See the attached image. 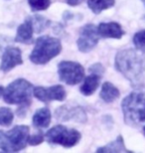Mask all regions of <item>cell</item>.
Instances as JSON below:
<instances>
[{"mask_svg":"<svg viewBox=\"0 0 145 153\" xmlns=\"http://www.w3.org/2000/svg\"><path fill=\"white\" fill-rule=\"evenodd\" d=\"M101 76L97 75V74H91L85 79L84 84L81 85V93L84 96H91L92 94L97 91V88L100 85Z\"/></svg>","mask_w":145,"mask_h":153,"instance_id":"15","label":"cell"},{"mask_svg":"<svg viewBox=\"0 0 145 153\" xmlns=\"http://www.w3.org/2000/svg\"><path fill=\"white\" fill-rule=\"evenodd\" d=\"M89 72H91V74H97V75L103 76V73H104V68L103 67V65L100 64V63L94 64V65L89 68Z\"/></svg>","mask_w":145,"mask_h":153,"instance_id":"24","label":"cell"},{"mask_svg":"<svg viewBox=\"0 0 145 153\" xmlns=\"http://www.w3.org/2000/svg\"><path fill=\"white\" fill-rule=\"evenodd\" d=\"M115 69L126 78L133 87L145 85V53L125 49L119 51L115 57Z\"/></svg>","mask_w":145,"mask_h":153,"instance_id":"1","label":"cell"},{"mask_svg":"<svg viewBox=\"0 0 145 153\" xmlns=\"http://www.w3.org/2000/svg\"><path fill=\"white\" fill-rule=\"evenodd\" d=\"M62 51L61 41L45 35L36 40V44L30 55V61L36 65H45L57 57Z\"/></svg>","mask_w":145,"mask_h":153,"instance_id":"3","label":"cell"},{"mask_svg":"<svg viewBox=\"0 0 145 153\" xmlns=\"http://www.w3.org/2000/svg\"><path fill=\"white\" fill-rule=\"evenodd\" d=\"M143 133H144V135H145V126L143 127Z\"/></svg>","mask_w":145,"mask_h":153,"instance_id":"28","label":"cell"},{"mask_svg":"<svg viewBox=\"0 0 145 153\" xmlns=\"http://www.w3.org/2000/svg\"><path fill=\"white\" fill-rule=\"evenodd\" d=\"M27 125H16L8 131L0 130V149L5 152H18L26 148L30 136Z\"/></svg>","mask_w":145,"mask_h":153,"instance_id":"4","label":"cell"},{"mask_svg":"<svg viewBox=\"0 0 145 153\" xmlns=\"http://www.w3.org/2000/svg\"><path fill=\"white\" fill-rule=\"evenodd\" d=\"M34 26L31 16L27 17L21 25L17 29V34L15 37V42L22 43V44H32L33 43V34H34Z\"/></svg>","mask_w":145,"mask_h":153,"instance_id":"12","label":"cell"},{"mask_svg":"<svg viewBox=\"0 0 145 153\" xmlns=\"http://www.w3.org/2000/svg\"><path fill=\"white\" fill-rule=\"evenodd\" d=\"M59 78L69 85H75L85 78V69L81 64L72 61H62L58 65Z\"/></svg>","mask_w":145,"mask_h":153,"instance_id":"7","label":"cell"},{"mask_svg":"<svg viewBox=\"0 0 145 153\" xmlns=\"http://www.w3.org/2000/svg\"><path fill=\"white\" fill-rule=\"evenodd\" d=\"M31 18H32L34 31L37 33H41L42 31H44L50 23V21L46 19L44 16H41V15H36V16H32Z\"/></svg>","mask_w":145,"mask_h":153,"instance_id":"19","label":"cell"},{"mask_svg":"<svg viewBox=\"0 0 145 153\" xmlns=\"http://www.w3.org/2000/svg\"><path fill=\"white\" fill-rule=\"evenodd\" d=\"M119 94L120 93H119L118 88H117L115 85H112V82H104L103 85V87H101L100 97L104 102L110 103L118 99Z\"/></svg>","mask_w":145,"mask_h":153,"instance_id":"16","label":"cell"},{"mask_svg":"<svg viewBox=\"0 0 145 153\" xmlns=\"http://www.w3.org/2000/svg\"><path fill=\"white\" fill-rule=\"evenodd\" d=\"M133 44L136 50L144 52L145 53V30L135 33L133 36Z\"/></svg>","mask_w":145,"mask_h":153,"instance_id":"22","label":"cell"},{"mask_svg":"<svg viewBox=\"0 0 145 153\" xmlns=\"http://www.w3.org/2000/svg\"><path fill=\"white\" fill-rule=\"evenodd\" d=\"M32 11H44L51 5V0H28Z\"/></svg>","mask_w":145,"mask_h":153,"instance_id":"21","label":"cell"},{"mask_svg":"<svg viewBox=\"0 0 145 153\" xmlns=\"http://www.w3.org/2000/svg\"><path fill=\"white\" fill-rule=\"evenodd\" d=\"M14 114L9 108H0V125L9 126L13 122Z\"/></svg>","mask_w":145,"mask_h":153,"instance_id":"20","label":"cell"},{"mask_svg":"<svg viewBox=\"0 0 145 153\" xmlns=\"http://www.w3.org/2000/svg\"><path fill=\"white\" fill-rule=\"evenodd\" d=\"M141 1L143 2V4H144V6H145V0H141Z\"/></svg>","mask_w":145,"mask_h":153,"instance_id":"29","label":"cell"},{"mask_svg":"<svg viewBox=\"0 0 145 153\" xmlns=\"http://www.w3.org/2000/svg\"><path fill=\"white\" fill-rule=\"evenodd\" d=\"M3 43H4V41L1 40V38H0V53H1L2 50H3Z\"/></svg>","mask_w":145,"mask_h":153,"instance_id":"26","label":"cell"},{"mask_svg":"<svg viewBox=\"0 0 145 153\" xmlns=\"http://www.w3.org/2000/svg\"><path fill=\"white\" fill-rule=\"evenodd\" d=\"M115 4V0H88V6L94 14H100Z\"/></svg>","mask_w":145,"mask_h":153,"instance_id":"18","label":"cell"},{"mask_svg":"<svg viewBox=\"0 0 145 153\" xmlns=\"http://www.w3.org/2000/svg\"><path fill=\"white\" fill-rule=\"evenodd\" d=\"M33 85L25 79H17L3 91V100L8 105H30Z\"/></svg>","mask_w":145,"mask_h":153,"instance_id":"5","label":"cell"},{"mask_svg":"<svg viewBox=\"0 0 145 153\" xmlns=\"http://www.w3.org/2000/svg\"><path fill=\"white\" fill-rule=\"evenodd\" d=\"M97 31L100 37L103 38H113L120 39L124 35V31L120 24L116 22L100 23L97 27Z\"/></svg>","mask_w":145,"mask_h":153,"instance_id":"13","label":"cell"},{"mask_svg":"<svg viewBox=\"0 0 145 153\" xmlns=\"http://www.w3.org/2000/svg\"><path fill=\"white\" fill-rule=\"evenodd\" d=\"M97 27L92 24H88L80 30V37L77 41L79 50L83 53H88L94 49L100 40Z\"/></svg>","mask_w":145,"mask_h":153,"instance_id":"8","label":"cell"},{"mask_svg":"<svg viewBox=\"0 0 145 153\" xmlns=\"http://www.w3.org/2000/svg\"><path fill=\"white\" fill-rule=\"evenodd\" d=\"M33 94L36 99L41 100L43 102H49L52 100H58L63 102L66 100L67 93L63 85H56L52 87H36L33 88Z\"/></svg>","mask_w":145,"mask_h":153,"instance_id":"9","label":"cell"},{"mask_svg":"<svg viewBox=\"0 0 145 153\" xmlns=\"http://www.w3.org/2000/svg\"><path fill=\"white\" fill-rule=\"evenodd\" d=\"M46 139L51 144H57L66 148L74 147L81 140V133L74 128H68L64 125H56L48 130Z\"/></svg>","mask_w":145,"mask_h":153,"instance_id":"6","label":"cell"},{"mask_svg":"<svg viewBox=\"0 0 145 153\" xmlns=\"http://www.w3.org/2000/svg\"><path fill=\"white\" fill-rule=\"evenodd\" d=\"M22 52L17 47H7L3 52L0 70L4 73H8L16 66L22 65Z\"/></svg>","mask_w":145,"mask_h":153,"instance_id":"10","label":"cell"},{"mask_svg":"<svg viewBox=\"0 0 145 153\" xmlns=\"http://www.w3.org/2000/svg\"><path fill=\"white\" fill-rule=\"evenodd\" d=\"M84 1V0H67V4L70 6H77Z\"/></svg>","mask_w":145,"mask_h":153,"instance_id":"25","label":"cell"},{"mask_svg":"<svg viewBox=\"0 0 145 153\" xmlns=\"http://www.w3.org/2000/svg\"><path fill=\"white\" fill-rule=\"evenodd\" d=\"M43 141H44V134H43L41 131H39V132L29 136L28 144L32 146H37V145L41 144Z\"/></svg>","mask_w":145,"mask_h":153,"instance_id":"23","label":"cell"},{"mask_svg":"<svg viewBox=\"0 0 145 153\" xmlns=\"http://www.w3.org/2000/svg\"><path fill=\"white\" fill-rule=\"evenodd\" d=\"M97 152H131L124 145V140L121 135H118L115 140H113L106 146L97 148Z\"/></svg>","mask_w":145,"mask_h":153,"instance_id":"17","label":"cell"},{"mask_svg":"<svg viewBox=\"0 0 145 153\" xmlns=\"http://www.w3.org/2000/svg\"><path fill=\"white\" fill-rule=\"evenodd\" d=\"M121 108L126 124L136 126L145 122V85L135 87V90L123 99Z\"/></svg>","mask_w":145,"mask_h":153,"instance_id":"2","label":"cell"},{"mask_svg":"<svg viewBox=\"0 0 145 153\" xmlns=\"http://www.w3.org/2000/svg\"><path fill=\"white\" fill-rule=\"evenodd\" d=\"M51 111L47 106L38 109L33 115V125L37 128H47L51 123Z\"/></svg>","mask_w":145,"mask_h":153,"instance_id":"14","label":"cell"},{"mask_svg":"<svg viewBox=\"0 0 145 153\" xmlns=\"http://www.w3.org/2000/svg\"><path fill=\"white\" fill-rule=\"evenodd\" d=\"M56 117L59 120L69 121L74 120L77 122H86L88 116L84 108L81 106H61L56 111Z\"/></svg>","mask_w":145,"mask_h":153,"instance_id":"11","label":"cell"},{"mask_svg":"<svg viewBox=\"0 0 145 153\" xmlns=\"http://www.w3.org/2000/svg\"><path fill=\"white\" fill-rule=\"evenodd\" d=\"M3 91H4V88H3V87L0 85V97H1V96L3 94Z\"/></svg>","mask_w":145,"mask_h":153,"instance_id":"27","label":"cell"}]
</instances>
